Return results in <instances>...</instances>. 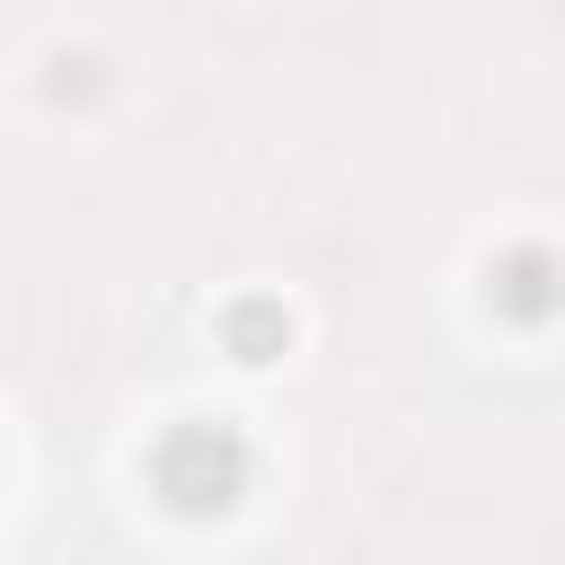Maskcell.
<instances>
[{
    "label": "cell",
    "instance_id": "obj_3",
    "mask_svg": "<svg viewBox=\"0 0 565 565\" xmlns=\"http://www.w3.org/2000/svg\"><path fill=\"white\" fill-rule=\"evenodd\" d=\"M221 344H230L238 362H274V353L291 344L282 300H256V291H247V300H230V309H221Z\"/></svg>",
    "mask_w": 565,
    "mask_h": 565
},
{
    "label": "cell",
    "instance_id": "obj_2",
    "mask_svg": "<svg viewBox=\"0 0 565 565\" xmlns=\"http://www.w3.org/2000/svg\"><path fill=\"white\" fill-rule=\"evenodd\" d=\"M486 300H494V318H512V327H547L556 309H565V256L556 247H503L494 265H486Z\"/></svg>",
    "mask_w": 565,
    "mask_h": 565
},
{
    "label": "cell",
    "instance_id": "obj_1",
    "mask_svg": "<svg viewBox=\"0 0 565 565\" xmlns=\"http://www.w3.org/2000/svg\"><path fill=\"white\" fill-rule=\"evenodd\" d=\"M247 477H256V450H247V433L221 424V415H185V424H168V433L150 441V494H159L177 521H221V512L247 494Z\"/></svg>",
    "mask_w": 565,
    "mask_h": 565
}]
</instances>
